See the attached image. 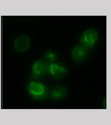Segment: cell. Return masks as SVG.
<instances>
[{
    "mask_svg": "<svg viewBox=\"0 0 111 125\" xmlns=\"http://www.w3.org/2000/svg\"><path fill=\"white\" fill-rule=\"evenodd\" d=\"M28 90L30 94L37 99H42L45 98L47 93L45 85L37 81L30 82L28 85Z\"/></svg>",
    "mask_w": 111,
    "mask_h": 125,
    "instance_id": "6da1fadb",
    "label": "cell"
},
{
    "mask_svg": "<svg viewBox=\"0 0 111 125\" xmlns=\"http://www.w3.org/2000/svg\"><path fill=\"white\" fill-rule=\"evenodd\" d=\"M97 32L93 29H89L85 31L81 36L80 42L82 46L86 48H90L94 46L97 41Z\"/></svg>",
    "mask_w": 111,
    "mask_h": 125,
    "instance_id": "7a4b0ae2",
    "label": "cell"
},
{
    "mask_svg": "<svg viewBox=\"0 0 111 125\" xmlns=\"http://www.w3.org/2000/svg\"><path fill=\"white\" fill-rule=\"evenodd\" d=\"M48 72L52 77L58 79L66 75L67 71L66 67L61 63L54 62L49 65Z\"/></svg>",
    "mask_w": 111,
    "mask_h": 125,
    "instance_id": "3957f363",
    "label": "cell"
},
{
    "mask_svg": "<svg viewBox=\"0 0 111 125\" xmlns=\"http://www.w3.org/2000/svg\"><path fill=\"white\" fill-rule=\"evenodd\" d=\"M49 65L46 61L40 60L37 61L33 65L32 72L36 77H39L46 74L48 72Z\"/></svg>",
    "mask_w": 111,
    "mask_h": 125,
    "instance_id": "277c9868",
    "label": "cell"
},
{
    "mask_svg": "<svg viewBox=\"0 0 111 125\" xmlns=\"http://www.w3.org/2000/svg\"><path fill=\"white\" fill-rule=\"evenodd\" d=\"M68 93L67 88L63 85H57L52 88L50 93V96L52 99L58 100L64 99Z\"/></svg>",
    "mask_w": 111,
    "mask_h": 125,
    "instance_id": "5b68a950",
    "label": "cell"
},
{
    "mask_svg": "<svg viewBox=\"0 0 111 125\" xmlns=\"http://www.w3.org/2000/svg\"><path fill=\"white\" fill-rule=\"evenodd\" d=\"M88 53V51L86 48L82 46L77 45L73 49L71 52V56L74 61L80 62L85 59Z\"/></svg>",
    "mask_w": 111,
    "mask_h": 125,
    "instance_id": "8992f818",
    "label": "cell"
},
{
    "mask_svg": "<svg viewBox=\"0 0 111 125\" xmlns=\"http://www.w3.org/2000/svg\"><path fill=\"white\" fill-rule=\"evenodd\" d=\"M29 38L26 36H20L18 37L14 42V47L18 52H22L26 51L29 46Z\"/></svg>",
    "mask_w": 111,
    "mask_h": 125,
    "instance_id": "52a82bcc",
    "label": "cell"
},
{
    "mask_svg": "<svg viewBox=\"0 0 111 125\" xmlns=\"http://www.w3.org/2000/svg\"><path fill=\"white\" fill-rule=\"evenodd\" d=\"M45 58L46 61L47 62L52 63L54 62L57 60L56 54L52 51H48L45 54Z\"/></svg>",
    "mask_w": 111,
    "mask_h": 125,
    "instance_id": "ba28073f",
    "label": "cell"
}]
</instances>
